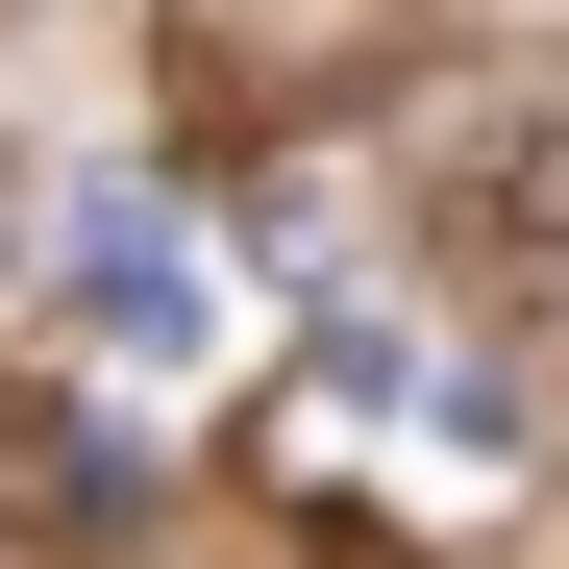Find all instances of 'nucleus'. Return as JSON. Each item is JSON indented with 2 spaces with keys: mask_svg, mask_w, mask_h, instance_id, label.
<instances>
[{
  "mask_svg": "<svg viewBox=\"0 0 569 569\" xmlns=\"http://www.w3.org/2000/svg\"><path fill=\"white\" fill-rule=\"evenodd\" d=\"M421 248H446V298L545 322V298H569V100H496V124H446V149H421Z\"/></svg>",
  "mask_w": 569,
  "mask_h": 569,
  "instance_id": "obj_1",
  "label": "nucleus"
},
{
  "mask_svg": "<svg viewBox=\"0 0 569 569\" xmlns=\"http://www.w3.org/2000/svg\"><path fill=\"white\" fill-rule=\"evenodd\" d=\"M0 569H74V421L0 397Z\"/></svg>",
  "mask_w": 569,
  "mask_h": 569,
  "instance_id": "obj_3",
  "label": "nucleus"
},
{
  "mask_svg": "<svg viewBox=\"0 0 569 569\" xmlns=\"http://www.w3.org/2000/svg\"><path fill=\"white\" fill-rule=\"evenodd\" d=\"M74 298H100V347H173V322H199V272H173V223H74Z\"/></svg>",
  "mask_w": 569,
  "mask_h": 569,
  "instance_id": "obj_2",
  "label": "nucleus"
},
{
  "mask_svg": "<svg viewBox=\"0 0 569 569\" xmlns=\"http://www.w3.org/2000/svg\"><path fill=\"white\" fill-rule=\"evenodd\" d=\"M0 272H26V149H0Z\"/></svg>",
  "mask_w": 569,
  "mask_h": 569,
  "instance_id": "obj_4",
  "label": "nucleus"
}]
</instances>
